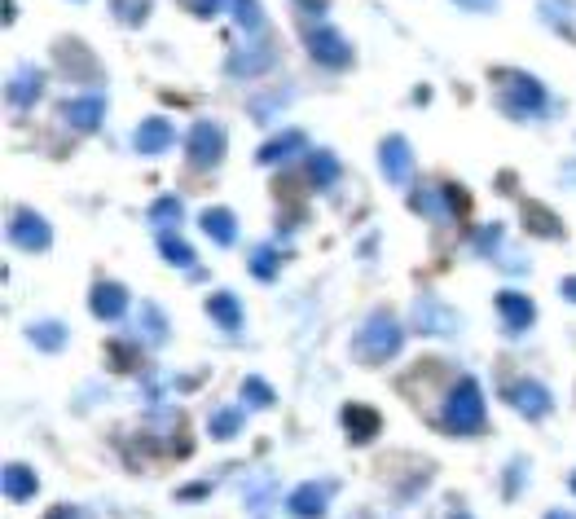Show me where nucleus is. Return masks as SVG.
<instances>
[{
    "instance_id": "obj_1",
    "label": "nucleus",
    "mask_w": 576,
    "mask_h": 519,
    "mask_svg": "<svg viewBox=\"0 0 576 519\" xmlns=\"http://www.w3.org/2000/svg\"><path fill=\"white\" fill-rule=\"evenodd\" d=\"M440 427L449 436H475L484 427V392L471 374H462L453 383V392L445 396V410H440Z\"/></svg>"
},
{
    "instance_id": "obj_2",
    "label": "nucleus",
    "mask_w": 576,
    "mask_h": 519,
    "mask_svg": "<svg viewBox=\"0 0 576 519\" xmlns=\"http://www.w3.org/2000/svg\"><path fill=\"white\" fill-rule=\"evenodd\" d=\"M401 344H405V326L396 322V313L374 308L357 335V357L370 361V366H383V361H392L396 352H401Z\"/></svg>"
},
{
    "instance_id": "obj_3",
    "label": "nucleus",
    "mask_w": 576,
    "mask_h": 519,
    "mask_svg": "<svg viewBox=\"0 0 576 519\" xmlns=\"http://www.w3.org/2000/svg\"><path fill=\"white\" fill-rule=\"evenodd\" d=\"M497 102L511 119H541L546 115V88L524 71H497Z\"/></svg>"
},
{
    "instance_id": "obj_4",
    "label": "nucleus",
    "mask_w": 576,
    "mask_h": 519,
    "mask_svg": "<svg viewBox=\"0 0 576 519\" xmlns=\"http://www.w3.org/2000/svg\"><path fill=\"white\" fill-rule=\"evenodd\" d=\"M225 128L212 124V119H198V124H190V132H185V159L194 163L198 172L216 168L220 159H225Z\"/></svg>"
},
{
    "instance_id": "obj_5",
    "label": "nucleus",
    "mask_w": 576,
    "mask_h": 519,
    "mask_svg": "<svg viewBox=\"0 0 576 519\" xmlns=\"http://www.w3.org/2000/svg\"><path fill=\"white\" fill-rule=\"evenodd\" d=\"M304 44H308V53H313V62L317 66H330V71H339V66L352 62V44L343 40L330 22H308V27H304Z\"/></svg>"
},
{
    "instance_id": "obj_6",
    "label": "nucleus",
    "mask_w": 576,
    "mask_h": 519,
    "mask_svg": "<svg viewBox=\"0 0 576 519\" xmlns=\"http://www.w3.org/2000/svg\"><path fill=\"white\" fill-rule=\"evenodd\" d=\"M330 498H335V480H308V484H299V489H291L286 511H291L295 519H321Z\"/></svg>"
},
{
    "instance_id": "obj_7",
    "label": "nucleus",
    "mask_w": 576,
    "mask_h": 519,
    "mask_svg": "<svg viewBox=\"0 0 576 519\" xmlns=\"http://www.w3.org/2000/svg\"><path fill=\"white\" fill-rule=\"evenodd\" d=\"M9 238H14V247H22V251H44L53 242V229L44 225V216H36L31 207H18V212L9 216Z\"/></svg>"
},
{
    "instance_id": "obj_8",
    "label": "nucleus",
    "mask_w": 576,
    "mask_h": 519,
    "mask_svg": "<svg viewBox=\"0 0 576 519\" xmlns=\"http://www.w3.org/2000/svg\"><path fill=\"white\" fill-rule=\"evenodd\" d=\"M379 168H383V176L396 185V190L414 181V154H409V141H405V137H383V146H379Z\"/></svg>"
},
{
    "instance_id": "obj_9",
    "label": "nucleus",
    "mask_w": 576,
    "mask_h": 519,
    "mask_svg": "<svg viewBox=\"0 0 576 519\" xmlns=\"http://www.w3.org/2000/svg\"><path fill=\"white\" fill-rule=\"evenodd\" d=\"M497 317H502V330L506 335H524L528 326L537 322V304L519 291H502L497 295Z\"/></svg>"
},
{
    "instance_id": "obj_10",
    "label": "nucleus",
    "mask_w": 576,
    "mask_h": 519,
    "mask_svg": "<svg viewBox=\"0 0 576 519\" xmlns=\"http://www.w3.org/2000/svg\"><path fill=\"white\" fill-rule=\"evenodd\" d=\"M506 401H511L524 418H546L550 414V392L541 388L537 379H515L511 388H506Z\"/></svg>"
},
{
    "instance_id": "obj_11",
    "label": "nucleus",
    "mask_w": 576,
    "mask_h": 519,
    "mask_svg": "<svg viewBox=\"0 0 576 519\" xmlns=\"http://www.w3.org/2000/svg\"><path fill=\"white\" fill-rule=\"evenodd\" d=\"M106 119V97L102 93H84V97H71L66 102V124L75 132H97Z\"/></svg>"
},
{
    "instance_id": "obj_12",
    "label": "nucleus",
    "mask_w": 576,
    "mask_h": 519,
    "mask_svg": "<svg viewBox=\"0 0 576 519\" xmlns=\"http://www.w3.org/2000/svg\"><path fill=\"white\" fill-rule=\"evenodd\" d=\"M414 326L423 335H458V313L440 300H418L414 304Z\"/></svg>"
},
{
    "instance_id": "obj_13",
    "label": "nucleus",
    "mask_w": 576,
    "mask_h": 519,
    "mask_svg": "<svg viewBox=\"0 0 576 519\" xmlns=\"http://www.w3.org/2000/svg\"><path fill=\"white\" fill-rule=\"evenodd\" d=\"M88 308H93L102 322H119V317H124V308H128V291L119 282H97L93 295H88Z\"/></svg>"
},
{
    "instance_id": "obj_14",
    "label": "nucleus",
    "mask_w": 576,
    "mask_h": 519,
    "mask_svg": "<svg viewBox=\"0 0 576 519\" xmlns=\"http://www.w3.org/2000/svg\"><path fill=\"white\" fill-rule=\"evenodd\" d=\"M172 141H176V132L168 119H146V124L137 128V137H132V146L141 154H163V150H172Z\"/></svg>"
},
{
    "instance_id": "obj_15",
    "label": "nucleus",
    "mask_w": 576,
    "mask_h": 519,
    "mask_svg": "<svg viewBox=\"0 0 576 519\" xmlns=\"http://www.w3.org/2000/svg\"><path fill=\"white\" fill-rule=\"evenodd\" d=\"M58 66H62L66 75H75V80H80V71H84L93 84L102 80V66H97V58L84 49V44H62V49H58Z\"/></svg>"
},
{
    "instance_id": "obj_16",
    "label": "nucleus",
    "mask_w": 576,
    "mask_h": 519,
    "mask_svg": "<svg viewBox=\"0 0 576 519\" xmlns=\"http://www.w3.org/2000/svg\"><path fill=\"white\" fill-rule=\"evenodd\" d=\"M273 58H278V53L269 49V44H251V49H234L229 53V75H260V71H269L273 66Z\"/></svg>"
},
{
    "instance_id": "obj_17",
    "label": "nucleus",
    "mask_w": 576,
    "mask_h": 519,
    "mask_svg": "<svg viewBox=\"0 0 576 519\" xmlns=\"http://www.w3.org/2000/svg\"><path fill=\"white\" fill-rule=\"evenodd\" d=\"M299 150H304V132L286 128V132H278V137L264 141V146L256 150V159L260 163H282V159H291V154H299Z\"/></svg>"
},
{
    "instance_id": "obj_18",
    "label": "nucleus",
    "mask_w": 576,
    "mask_h": 519,
    "mask_svg": "<svg viewBox=\"0 0 576 519\" xmlns=\"http://www.w3.org/2000/svg\"><path fill=\"white\" fill-rule=\"evenodd\" d=\"M203 234L220 242V247H234V238H238V220L229 207H207L203 212Z\"/></svg>"
},
{
    "instance_id": "obj_19",
    "label": "nucleus",
    "mask_w": 576,
    "mask_h": 519,
    "mask_svg": "<svg viewBox=\"0 0 576 519\" xmlns=\"http://www.w3.org/2000/svg\"><path fill=\"white\" fill-rule=\"evenodd\" d=\"M40 88H44V75L36 71V66H22L14 80H9V106L27 110V106L40 97Z\"/></svg>"
},
{
    "instance_id": "obj_20",
    "label": "nucleus",
    "mask_w": 576,
    "mask_h": 519,
    "mask_svg": "<svg viewBox=\"0 0 576 519\" xmlns=\"http://www.w3.org/2000/svg\"><path fill=\"white\" fill-rule=\"evenodd\" d=\"M343 427H348L352 440H374L383 423H379V414H374L370 405H348V410H343Z\"/></svg>"
},
{
    "instance_id": "obj_21",
    "label": "nucleus",
    "mask_w": 576,
    "mask_h": 519,
    "mask_svg": "<svg viewBox=\"0 0 576 519\" xmlns=\"http://www.w3.org/2000/svg\"><path fill=\"white\" fill-rule=\"evenodd\" d=\"M207 313L220 322V330H242V304L234 291H216L212 300H207Z\"/></svg>"
},
{
    "instance_id": "obj_22",
    "label": "nucleus",
    "mask_w": 576,
    "mask_h": 519,
    "mask_svg": "<svg viewBox=\"0 0 576 519\" xmlns=\"http://www.w3.org/2000/svg\"><path fill=\"white\" fill-rule=\"evenodd\" d=\"M414 212H423L431 220H449V194H445V185H418V194H414Z\"/></svg>"
},
{
    "instance_id": "obj_23",
    "label": "nucleus",
    "mask_w": 576,
    "mask_h": 519,
    "mask_svg": "<svg viewBox=\"0 0 576 519\" xmlns=\"http://www.w3.org/2000/svg\"><path fill=\"white\" fill-rule=\"evenodd\" d=\"M181 220H185V203L176 194H163L150 203V225L163 229V234H172V225H181Z\"/></svg>"
},
{
    "instance_id": "obj_24",
    "label": "nucleus",
    "mask_w": 576,
    "mask_h": 519,
    "mask_svg": "<svg viewBox=\"0 0 576 519\" xmlns=\"http://www.w3.org/2000/svg\"><path fill=\"white\" fill-rule=\"evenodd\" d=\"M5 498H14V502H31L36 498V471H27L22 462H14V467H5Z\"/></svg>"
},
{
    "instance_id": "obj_25",
    "label": "nucleus",
    "mask_w": 576,
    "mask_h": 519,
    "mask_svg": "<svg viewBox=\"0 0 576 519\" xmlns=\"http://www.w3.org/2000/svg\"><path fill=\"white\" fill-rule=\"evenodd\" d=\"M308 181L317 185V190H326V185H335L339 181V159L330 150H317V154H308Z\"/></svg>"
},
{
    "instance_id": "obj_26",
    "label": "nucleus",
    "mask_w": 576,
    "mask_h": 519,
    "mask_svg": "<svg viewBox=\"0 0 576 519\" xmlns=\"http://www.w3.org/2000/svg\"><path fill=\"white\" fill-rule=\"evenodd\" d=\"M27 335H31V344L44 348V352H62L66 348V326L62 322H36Z\"/></svg>"
},
{
    "instance_id": "obj_27",
    "label": "nucleus",
    "mask_w": 576,
    "mask_h": 519,
    "mask_svg": "<svg viewBox=\"0 0 576 519\" xmlns=\"http://www.w3.org/2000/svg\"><path fill=\"white\" fill-rule=\"evenodd\" d=\"M159 251H163V260H168V264H176V269H194V247L185 238L159 234Z\"/></svg>"
},
{
    "instance_id": "obj_28",
    "label": "nucleus",
    "mask_w": 576,
    "mask_h": 519,
    "mask_svg": "<svg viewBox=\"0 0 576 519\" xmlns=\"http://www.w3.org/2000/svg\"><path fill=\"white\" fill-rule=\"evenodd\" d=\"M207 427H212V436H216V440H234V436L242 432V410H234V405H225V410H216V414H212V423H207Z\"/></svg>"
},
{
    "instance_id": "obj_29",
    "label": "nucleus",
    "mask_w": 576,
    "mask_h": 519,
    "mask_svg": "<svg viewBox=\"0 0 576 519\" xmlns=\"http://www.w3.org/2000/svg\"><path fill=\"white\" fill-rule=\"evenodd\" d=\"M251 278H260V282L278 278V251H273V247H256V251H251Z\"/></svg>"
},
{
    "instance_id": "obj_30",
    "label": "nucleus",
    "mask_w": 576,
    "mask_h": 519,
    "mask_svg": "<svg viewBox=\"0 0 576 519\" xmlns=\"http://www.w3.org/2000/svg\"><path fill=\"white\" fill-rule=\"evenodd\" d=\"M110 14L119 22H128V27H137V22H146V14H150V0H110Z\"/></svg>"
},
{
    "instance_id": "obj_31",
    "label": "nucleus",
    "mask_w": 576,
    "mask_h": 519,
    "mask_svg": "<svg viewBox=\"0 0 576 519\" xmlns=\"http://www.w3.org/2000/svg\"><path fill=\"white\" fill-rule=\"evenodd\" d=\"M141 330H146L150 344H163V339H168V326H163V308H159V304H146V308H141Z\"/></svg>"
},
{
    "instance_id": "obj_32",
    "label": "nucleus",
    "mask_w": 576,
    "mask_h": 519,
    "mask_svg": "<svg viewBox=\"0 0 576 519\" xmlns=\"http://www.w3.org/2000/svg\"><path fill=\"white\" fill-rule=\"evenodd\" d=\"M234 18H238V27H242V31H260V27H264V9H260V0H234Z\"/></svg>"
},
{
    "instance_id": "obj_33",
    "label": "nucleus",
    "mask_w": 576,
    "mask_h": 519,
    "mask_svg": "<svg viewBox=\"0 0 576 519\" xmlns=\"http://www.w3.org/2000/svg\"><path fill=\"white\" fill-rule=\"evenodd\" d=\"M242 396H247L251 405H260V410H269V405H273V388H269L264 379H256V374H251V379L242 383Z\"/></svg>"
},
{
    "instance_id": "obj_34",
    "label": "nucleus",
    "mask_w": 576,
    "mask_h": 519,
    "mask_svg": "<svg viewBox=\"0 0 576 519\" xmlns=\"http://www.w3.org/2000/svg\"><path fill=\"white\" fill-rule=\"evenodd\" d=\"M528 220H533V229L537 234H546V238H559L563 229H559V220L546 212V207H528Z\"/></svg>"
},
{
    "instance_id": "obj_35",
    "label": "nucleus",
    "mask_w": 576,
    "mask_h": 519,
    "mask_svg": "<svg viewBox=\"0 0 576 519\" xmlns=\"http://www.w3.org/2000/svg\"><path fill=\"white\" fill-rule=\"evenodd\" d=\"M220 5H225V0H190V9H194L198 18H216Z\"/></svg>"
},
{
    "instance_id": "obj_36",
    "label": "nucleus",
    "mask_w": 576,
    "mask_h": 519,
    "mask_svg": "<svg viewBox=\"0 0 576 519\" xmlns=\"http://www.w3.org/2000/svg\"><path fill=\"white\" fill-rule=\"evenodd\" d=\"M497 238H502V225H489V229H484V234L480 238H475V247H480V251H489L493 247V242Z\"/></svg>"
},
{
    "instance_id": "obj_37",
    "label": "nucleus",
    "mask_w": 576,
    "mask_h": 519,
    "mask_svg": "<svg viewBox=\"0 0 576 519\" xmlns=\"http://www.w3.org/2000/svg\"><path fill=\"white\" fill-rule=\"evenodd\" d=\"M49 519H88V515L80 511V506H53Z\"/></svg>"
},
{
    "instance_id": "obj_38",
    "label": "nucleus",
    "mask_w": 576,
    "mask_h": 519,
    "mask_svg": "<svg viewBox=\"0 0 576 519\" xmlns=\"http://www.w3.org/2000/svg\"><path fill=\"white\" fill-rule=\"evenodd\" d=\"M462 5H467V9H475V14H489V9L497 5V0H462Z\"/></svg>"
},
{
    "instance_id": "obj_39",
    "label": "nucleus",
    "mask_w": 576,
    "mask_h": 519,
    "mask_svg": "<svg viewBox=\"0 0 576 519\" xmlns=\"http://www.w3.org/2000/svg\"><path fill=\"white\" fill-rule=\"evenodd\" d=\"M563 295H568V300L576 304V278H563Z\"/></svg>"
},
{
    "instance_id": "obj_40",
    "label": "nucleus",
    "mask_w": 576,
    "mask_h": 519,
    "mask_svg": "<svg viewBox=\"0 0 576 519\" xmlns=\"http://www.w3.org/2000/svg\"><path fill=\"white\" fill-rule=\"evenodd\" d=\"M546 519H572V515H568V511H550Z\"/></svg>"
},
{
    "instance_id": "obj_41",
    "label": "nucleus",
    "mask_w": 576,
    "mask_h": 519,
    "mask_svg": "<svg viewBox=\"0 0 576 519\" xmlns=\"http://www.w3.org/2000/svg\"><path fill=\"white\" fill-rule=\"evenodd\" d=\"M449 519H471V515H467V511H453V515H449Z\"/></svg>"
},
{
    "instance_id": "obj_42",
    "label": "nucleus",
    "mask_w": 576,
    "mask_h": 519,
    "mask_svg": "<svg viewBox=\"0 0 576 519\" xmlns=\"http://www.w3.org/2000/svg\"><path fill=\"white\" fill-rule=\"evenodd\" d=\"M572 493H576V471H572Z\"/></svg>"
}]
</instances>
